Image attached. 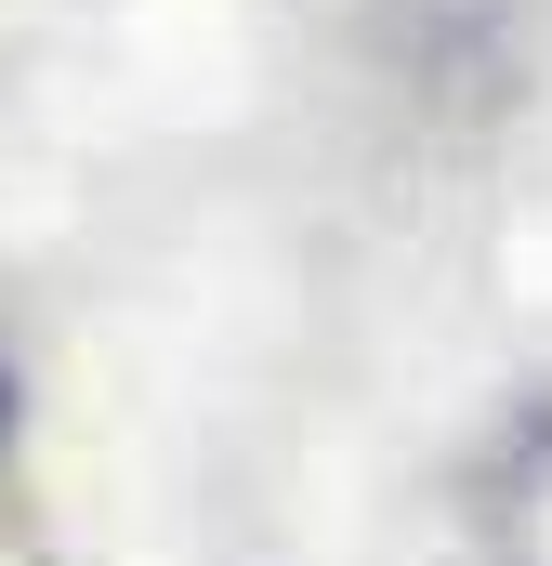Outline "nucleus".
I'll use <instances>...</instances> for the list:
<instances>
[{
	"label": "nucleus",
	"mask_w": 552,
	"mask_h": 566,
	"mask_svg": "<svg viewBox=\"0 0 552 566\" xmlns=\"http://www.w3.org/2000/svg\"><path fill=\"white\" fill-rule=\"evenodd\" d=\"M0 434H13V369H0Z\"/></svg>",
	"instance_id": "nucleus-1"
}]
</instances>
